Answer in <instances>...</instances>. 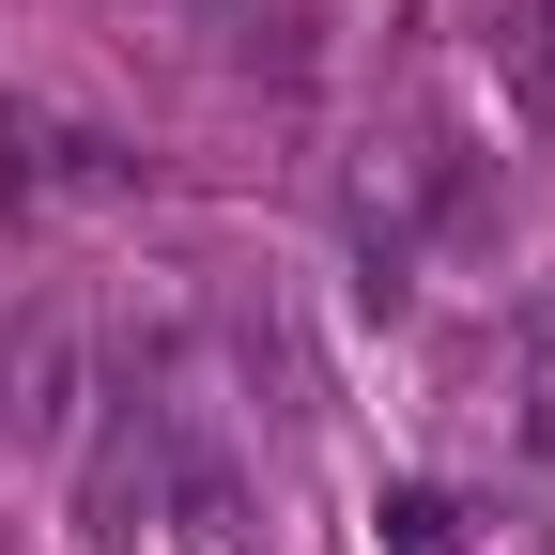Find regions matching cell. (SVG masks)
<instances>
[{"label":"cell","instance_id":"cell-1","mask_svg":"<svg viewBox=\"0 0 555 555\" xmlns=\"http://www.w3.org/2000/svg\"><path fill=\"white\" fill-rule=\"evenodd\" d=\"M124 155L108 139H62V124H0V201H108Z\"/></svg>","mask_w":555,"mask_h":555}]
</instances>
